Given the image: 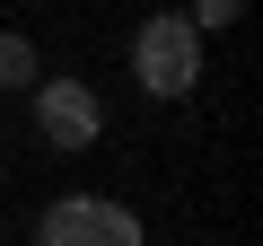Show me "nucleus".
Masks as SVG:
<instances>
[{
    "label": "nucleus",
    "mask_w": 263,
    "mask_h": 246,
    "mask_svg": "<svg viewBox=\"0 0 263 246\" xmlns=\"http://www.w3.org/2000/svg\"><path fill=\"white\" fill-rule=\"evenodd\" d=\"M132 79H141L149 97H193V79H202V36H193L184 9L141 18V36H132Z\"/></svg>",
    "instance_id": "1"
},
{
    "label": "nucleus",
    "mask_w": 263,
    "mask_h": 246,
    "mask_svg": "<svg viewBox=\"0 0 263 246\" xmlns=\"http://www.w3.org/2000/svg\"><path fill=\"white\" fill-rule=\"evenodd\" d=\"M35 246H141V211H123L105 194H62L35 220Z\"/></svg>",
    "instance_id": "2"
},
{
    "label": "nucleus",
    "mask_w": 263,
    "mask_h": 246,
    "mask_svg": "<svg viewBox=\"0 0 263 246\" xmlns=\"http://www.w3.org/2000/svg\"><path fill=\"white\" fill-rule=\"evenodd\" d=\"M97 123H105V106H97L88 79H35V132H44L53 150H88Z\"/></svg>",
    "instance_id": "3"
},
{
    "label": "nucleus",
    "mask_w": 263,
    "mask_h": 246,
    "mask_svg": "<svg viewBox=\"0 0 263 246\" xmlns=\"http://www.w3.org/2000/svg\"><path fill=\"white\" fill-rule=\"evenodd\" d=\"M0 88H35V44L0 27Z\"/></svg>",
    "instance_id": "4"
},
{
    "label": "nucleus",
    "mask_w": 263,
    "mask_h": 246,
    "mask_svg": "<svg viewBox=\"0 0 263 246\" xmlns=\"http://www.w3.org/2000/svg\"><path fill=\"white\" fill-rule=\"evenodd\" d=\"M237 9H246V0H193V36H211V27H237Z\"/></svg>",
    "instance_id": "5"
}]
</instances>
